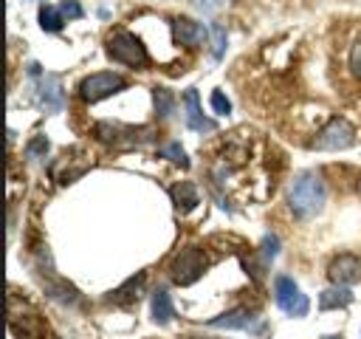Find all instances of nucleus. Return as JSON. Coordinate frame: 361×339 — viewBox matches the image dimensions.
Listing matches in <instances>:
<instances>
[{
    "instance_id": "nucleus-1",
    "label": "nucleus",
    "mask_w": 361,
    "mask_h": 339,
    "mask_svg": "<svg viewBox=\"0 0 361 339\" xmlns=\"http://www.w3.org/2000/svg\"><path fill=\"white\" fill-rule=\"evenodd\" d=\"M290 209L296 218H310L316 212H322L324 206V184L316 172H299L290 181V192H288Z\"/></svg>"
},
{
    "instance_id": "nucleus-2",
    "label": "nucleus",
    "mask_w": 361,
    "mask_h": 339,
    "mask_svg": "<svg viewBox=\"0 0 361 339\" xmlns=\"http://www.w3.org/2000/svg\"><path fill=\"white\" fill-rule=\"evenodd\" d=\"M107 54L121 62V65H130V68H144L149 62L147 56V48L144 42L133 34V31H116L107 37Z\"/></svg>"
},
{
    "instance_id": "nucleus-3",
    "label": "nucleus",
    "mask_w": 361,
    "mask_h": 339,
    "mask_svg": "<svg viewBox=\"0 0 361 339\" xmlns=\"http://www.w3.org/2000/svg\"><path fill=\"white\" fill-rule=\"evenodd\" d=\"M274 299H276V305H279L285 314H290V316H305V314L310 311L307 297L299 291V285H296L288 274H279V277L274 280Z\"/></svg>"
},
{
    "instance_id": "nucleus-4",
    "label": "nucleus",
    "mask_w": 361,
    "mask_h": 339,
    "mask_svg": "<svg viewBox=\"0 0 361 339\" xmlns=\"http://www.w3.org/2000/svg\"><path fill=\"white\" fill-rule=\"evenodd\" d=\"M121 88H127L124 76L110 73V71H102V73H90V76H85L79 82V96L85 102H99V99H104L110 93H118Z\"/></svg>"
},
{
    "instance_id": "nucleus-5",
    "label": "nucleus",
    "mask_w": 361,
    "mask_h": 339,
    "mask_svg": "<svg viewBox=\"0 0 361 339\" xmlns=\"http://www.w3.org/2000/svg\"><path fill=\"white\" fill-rule=\"evenodd\" d=\"M353 138H355V130H353V124L347 121V119H330L319 133H316V138H313V147L316 150H344V147H350L353 144Z\"/></svg>"
},
{
    "instance_id": "nucleus-6",
    "label": "nucleus",
    "mask_w": 361,
    "mask_h": 339,
    "mask_svg": "<svg viewBox=\"0 0 361 339\" xmlns=\"http://www.w3.org/2000/svg\"><path fill=\"white\" fill-rule=\"evenodd\" d=\"M206 266V257L200 249H183L180 254H175V260L169 263V277L178 282V285H189L200 277Z\"/></svg>"
},
{
    "instance_id": "nucleus-7",
    "label": "nucleus",
    "mask_w": 361,
    "mask_h": 339,
    "mask_svg": "<svg viewBox=\"0 0 361 339\" xmlns=\"http://www.w3.org/2000/svg\"><path fill=\"white\" fill-rule=\"evenodd\" d=\"M327 277L333 285H353L361 280V260L355 254H338L330 260Z\"/></svg>"
},
{
    "instance_id": "nucleus-8",
    "label": "nucleus",
    "mask_w": 361,
    "mask_h": 339,
    "mask_svg": "<svg viewBox=\"0 0 361 339\" xmlns=\"http://www.w3.org/2000/svg\"><path fill=\"white\" fill-rule=\"evenodd\" d=\"M172 31H175V40L180 42V45H203L206 42V37H209V31H206V25L203 23H195V20H189V17H178L175 23H172Z\"/></svg>"
},
{
    "instance_id": "nucleus-9",
    "label": "nucleus",
    "mask_w": 361,
    "mask_h": 339,
    "mask_svg": "<svg viewBox=\"0 0 361 339\" xmlns=\"http://www.w3.org/2000/svg\"><path fill=\"white\" fill-rule=\"evenodd\" d=\"M39 102H42V107L51 110V113H59V110H62L65 93H62V85H59L56 76H51V73L42 76V82H39Z\"/></svg>"
},
{
    "instance_id": "nucleus-10",
    "label": "nucleus",
    "mask_w": 361,
    "mask_h": 339,
    "mask_svg": "<svg viewBox=\"0 0 361 339\" xmlns=\"http://www.w3.org/2000/svg\"><path fill=\"white\" fill-rule=\"evenodd\" d=\"M183 105H186V127H189V130H197V133L214 130V121H212V119H203L200 102H197V93H195V90H186V93H183Z\"/></svg>"
},
{
    "instance_id": "nucleus-11",
    "label": "nucleus",
    "mask_w": 361,
    "mask_h": 339,
    "mask_svg": "<svg viewBox=\"0 0 361 339\" xmlns=\"http://www.w3.org/2000/svg\"><path fill=\"white\" fill-rule=\"evenodd\" d=\"M172 316H175L172 299H169V294H166L164 288H158V291L152 294V319H155L158 325H166V322H172Z\"/></svg>"
},
{
    "instance_id": "nucleus-12",
    "label": "nucleus",
    "mask_w": 361,
    "mask_h": 339,
    "mask_svg": "<svg viewBox=\"0 0 361 339\" xmlns=\"http://www.w3.org/2000/svg\"><path fill=\"white\" fill-rule=\"evenodd\" d=\"M353 302V294L344 288V285H336V288H327V291H322V297H319V305L327 311V308H344V305H350Z\"/></svg>"
},
{
    "instance_id": "nucleus-13",
    "label": "nucleus",
    "mask_w": 361,
    "mask_h": 339,
    "mask_svg": "<svg viewBox=\"0 0 361 339\" xmlns=\"http://www.w3.org/2000/svg\"><path fill=\"white\" fill-rule=\"evenodd\" d=\"M172 198H175V206H178L180 212H189V209L197 203V189H195V184L183 181L180 186L172 189Z\"/></svg>"
},
{
    "instance_id": "nucleus-14",
    "label": "nucleus",
    "mask_w": 361,
    "mask_h": 339,
    "mask_svg": "<svg viewBox=\"0 0 361 339\" xmlns=\"http://www.w3.org/2000/svg\"><path fill=\"white\" fill-rule=\"evenodd\" d=\"M251 319H254V316H251L248 311H231V314H223V316L212 319L209 325H212V328H248Z\"/></svg>"
},
{
    "instance_id": "nucleus-15",
    "label": "nucleus",
    "mask_w": 361,
    "mask_h": 339,
    "mask_svg": "<svg viewBox=\"0 0 361 339\" xmlns=\"http://www.w3.org/2000/svg\"><path fill=\"white\" fill-rule=\"evenodd\" d=\"M155 110L161 113V119H169L175 113V96L166 88H155Z\"/></svg>"
},
{
    "instance_id": "nucleus-16",
    "label": "nucleus",
    "mask_w": 361,
    "mask_h": 339,
    "mask_svg": "<svg viewBox=\"0 0 361 339\" xmlns=\"http://www.w3.org/2000/svg\"><path fill=\"white\" fill-rule=\"evenodd\" d=\"M39 25H42V31H59L62 28V11L42 6L39 8Z\"/></svg>"
},
{
    "instance_id": "nucleus-17",
    "label": "nucleus",
    "mask_w": 361,
    "mask_h": 339,
    "mask_svg": "<svg viewBox=\"0 0 361 339\" xmlns=\"http://www.w3.org/2000/svg\"><path fill=\"white\" fill-rule=\"evenodd\" d=\"M212 34H214V59H223V54H226V28L217 23L214 28H212Z\"/></svg>"
},
{
    "instance_id": "nucleus-18",
    "label": "nucleus",
    "mask_w": 361,
    "mask_h": 339,
    "mask_svg": "<svg viewBox=\"0 0 361 339\" xmlns=\"http://www.w3.org/2000/svg\"><path fill=\"white\" fill-rule=\"evenodd\" d=\"M347 59H350V71H353L355 76H361V37L350 45V56H347Z\"/></svg>"
},
{
    "instance_id": "nucleus-19",
    "label": "nucleus",
    "mask_w": 361,
    "mask_h": 339,
    "mask_svg": "<svg viewBox=\"0 0 361 339\" xmlns=\"http://www.w3.org/2000/svg\"><path fill=\"white\" fill-rule=\"evenodd\" d=\"M45 150H48V138H45V136H37V138L25 147V155H28V158H39Z\"/></svg>"
},
{
    "instance_id": "nucleus-20",
    "label": "nucleus",
    "mask_w": 361,
    "mask_h": 339,
    "mask_svg": "<svg viewBox=\"0 0 361 339\" xmlns=\"http://www.w3.org/2000/svg\"><path fill=\"white\" fill-rule=\"evenodd\" d=\"M226 3H228V0H192V6L200 8L203 14H214V11H220Z\"/></svg>"
},
{
    "instance_id": "nucleus-21",
    "label": "nucleus",
    "mask_w": 361,
    "mask_h": 339,
    "mask_svg": "<svg viewBox=\"0 0 361 339\" xmlns=\"http://www.w3.org/2000/svg\"><path fill=\"white\" fill-rule=\"evenodd\" d=\"M59 11H62V17H68V20H79V17H82V6H79L76 0H62Z\"/></svg>"
},
{
    "instance_id": "nucleus-22",
    "label": "nucleus",
    "mask_w": 361,
    "mask_h": 339,
    "mask_svg": "<svg viewBox=\"0 0 361 339\" xmlns=\"http://www.w3.org/2000/svg\"><path fill=\"white\" fill-rule=\"evenodd\" d=\"M212 110H214V113H228V110H231V102H228L220 90H214V93H212Z\"/></svg>"
},
{
    "instance_id": "nucleus-23",
    "label": "nucleus",
    "mask_w": 361,
    "mask_h": 339,
    "mask_svg": "<svg viewBox=\"0 0 361 339\" xmlns=\"http://www.w3.org/2000/svg\"><path fill=\"white\" fill-rule=\"evenodd\" d=\"M161 155H166V158H172V161H180V164H186V155H183V150H180L178 144H166V147L161 150Z\"/></svg>"
},
{
    "instance_id": "nucleus-24",
    "label": "nucleus",
    "mask_w": 361,
    "mask_h": 339,
    "mask_svg": "<svg viewBox=\"0 0 361 339\" xmlns=\"http://www.w3.org/2000/svg\"><path fill=\"white\" fill-rule=\"evenodd\" d=\"M358 192H361V178H358Z\"/></svg>"
}]
</instances>
